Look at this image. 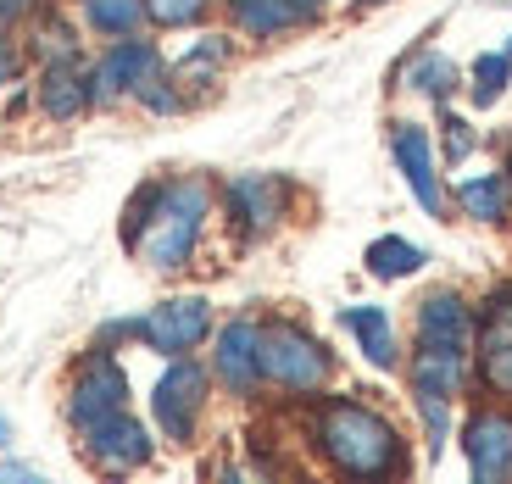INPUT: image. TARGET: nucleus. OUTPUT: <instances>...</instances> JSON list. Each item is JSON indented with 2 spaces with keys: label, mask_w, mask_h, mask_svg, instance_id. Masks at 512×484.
I'll return each mask as SVG.
<instances>
[{
  "label": "nucleus",
  "mask_w": 512,
  "mask_h": 484,
  "mask_svg": "<svg viewBox=\"0 0 512 484\" xmlns=\"http://www.w3.org/2000/svg\"><path fill=\"white\" fill-rule=\"evenodd\" d=\"M390 151H396L401 173H407L412 195L429 217L446 212V195H440V179H435V151H429V134L418 123H390Z\"/></svg>",
  "instance_id": "nucleus-14"
},
{
  "label": "nucleus",
  "mask_w": 512,
  "mask_h": 484,
  "mask_svg": "<svg viewBox=\"0 0 512 484\" xmlns=\"http://www.w3.org/2000/svg\"><path fill=\"white\" fill-rule=\"evenodd\" d=\"M23 12H34V0H0V23H17Z\"/></svg>",
  "instance_id": "nucleus-26"
},
{
  "label": "nucleus",
  "mask_w": 512,
  "mask_h": 484,
  "mask_svg": "<svg viewBox=\"0 0 512 484\" xmlns=\"http://www.w3.org/2000/svg\"><path fill=\"white\" fill-rule=\"evenodd\" d=\"M368 6H373V0H368Z\"/></svg>",
  "instance_id": "nucleus-29"
},
{
  "label": "nucleus",
  "mask_w": 512,
  "mask_h": 484,
  "mask_svg": "<svg viewBox=\"0 0 512 484\" xmlns=\"http://www.w3.org/2000/svg\"><path fill=\"white\" fill-rule=\"evenodd\" d=\"M201 407H206V373L195 368L190 357H167V373L151 390V412H156V423H162V434L173 446H190L195 440Z\"/></svg>",
  "instance_id": "nucleus-5"
},
{
  "label": "nucleus",
  "mask_w": 512,
  "mask_h": 484,
  "mask_svg": "<svg viewBox=\"0 0 512 484\" xmlns=\"http://www.w3.org/2000/svg\"><path fill=\"white\" fill-rule=\"evenodd\" d=\"M284 6H290V12L301 17V23H307V17H318L323 6H329V0H284Z\"/></svg>",
  "instance_id": "nucleus-27"
},
{
  "label": "nucleus",
  "mask_w": 512,
  "mask_h": 484,
  "mask_svg": "<svg viewBox=\"0 0 512 484\" xmlns=\"http://www.w3.org/2000/svg\"><path fill=\"white\" fill-rule=\"evenodd\" d=\"M223 201H229V212H234V229H240L245 240H262V234L284 217L290 184H284L279 173H240V179L223 190Z\"/></svg>",
  "instance_id": "nucleus-11"
},
{
  "label": "nucleus",
  "mask_w": 512,
  "mask_h": 484,
  "mask_svg": "<svg viewBox=\"0 0 512 484\" xmlns=\"http://www.w3.org/2000/svg\"><path fill=\"white\" fill-rule=\"evenodd\" d=\"M457 201H462V212L479 217V223H501V217H507V179H501V173L468 179V184H457Z\"/></svg>",
  "instance_id": "nucleus-19"
},
{
  "label": "nucleus",
  "mask_w": 512,
  "mask_h": 484,
  "mask_svg": "<svg viewBox=\"0 0 512 484\" xmlns=\"http://www.w3.org/2000/svg\"><path fill=\"white\" fill-rule=\"evenodd\" d=\"M0 440H12V423H6V418H0Z\"/></svg>",
  "instance_id": "nucleus-28"
},
{
  "label": "nucleus",
  "mask_w": 512,
  "mask_h": 484,
  "mask_svg": "<svg viewBox=\"0 0 512 484\" xmlns=\"http://www.w3.org/2000/svg\"><path fill=\"white\" fill-rule=\"evenodd\" d=\"M468 151H474V123H462V117L446 112V162H462Z\"/></svg>",
  "instance_id": "nucleus-24"
},
{
  "label": "nucleus",
  "mask_w": 512,
  "mask_h": 484,
  "mask_svg": "<svg viewBox=\"0 0 512 484\" xmlns=\"http://www.w3.org/2000/svg\"><path fill=\"white\" fill-rule=\"evenodd\" d=\"M418 345L423 351H446V357H468L474 345V312L457 290H435L418 301Z\"/></svg>",
  "instance_id": "nucleus-12"
},
{
  "label": "nucleus",
  "mask_w": 512,
  "mask_h": 484,
  "mask_svg": "<svg viewBox=\"0 0 512 484\" xmlns=\"http://www.w3.org/2000/svg\"><path fill=\"white\" fill-rule=\"evenodd\" d=\"M206 334H212V301H206V295H173V301H162L156 312H145V318L112 323V329L101 334V345L145 340L156 357H190Z\"/></svg>",
  "instance_id": "nucleus-3"
},
{
  "label": "nucleus",
  "mask_w": 512,
  "mask_h": 484,
  "mask_svg": "<svg viewBox=\"0 0 512 484\" xmlns=\"http://www.w3.org/2000/svg\"><path fill=\"white\" fill-rule=\"evenodd\" d=\"M128 407V379L123 368L112 362V351H90V362L78 368L73 390H67V418H73V429H84V423L106 418V412Z\"/></svg>",
  "instance_id": "nucleus-10"
},
{
  "label": "nucleus",
  "mask_w": 512,
  "mask_h": 484,
  "mask_svg": "<svg viewBox=\"0 0 512 484\" xmlns=\"http://www.w3.org/2000/svg\"><path fill=\"white\" fill-rule=\"evenodd\" d=\"M256 351H262V379L279 384L284 395H318L334 373V357L323 351V340H312L301 323H268Z\"/></svg>",
  "instance_id": "nucleus-4"
},
{
  "label": "nucleus",
  "mask_w": 512,
  "mask_h": 484,
  "mask_svg": "<svg viewBox=\"0 0 512 484\" xmlns=\"http://www.w3.org/2000/svg\"><path fill=\"white\" fill-rule=\"evenodd\" d=\"M340 323L357 334L362 357H368L379 373H390L401 362L396 357V334H390V312H384V306H346V312H340Z\"/></svg>",
  "instance_id": "nucleus-16"
},
{
  "label": "nucleus",
  "mask_w": 512,
  "mask_h": 484,
  "mask_svg": "<svg viewBox=\"0 0 512 484\" xmlns=\"http://www.w3.org/2000/svg\"><path fill=\"white\" fill-rule=\"evenodd\" d=\"M474 357H479V384L490 395L512 401V284H501L485 301L474 323Z\"/></svg>",
  "instance_id": "nucleus-7"
},
{
  "label": "nucleus",
  "mask_w": 512,
  "mask_h": 484,
  "mask_svg": "<svg viewBox=\"0 0 512 484\" xmlns=\"http://www.w3.org/2000/svg\"><path fill=\"white\" fill-rule=\"evenodd\" d=\"M39 106L56 123H67V117H78L90 106V73H78V56L45 67V78H39Z\"/></svg>",
  "instance_id": "nucleus-15"
},
{
  "label": "nucleus",
  "mask_w": 512,
  "mask_h": 484,
  "mask_svg": "<svg viewBox=\"0 0 512 484\" xmlns=\"http://www.w3.org/2000/svg\"><path fill=\"white\" fill-rule=\"evenodd\" d=\"M17 78V51H12V39H0V84H12Z\"/></svg>",
  "instance_id": "nucleus-25"
},
{
  "label": "nucleus",
  "mask_w": 512,
  "mask_h": 484,
  "mask_svg": "<svg viewBox=\"0 0 512 484\" xmlns=\"http://www.w3.org/2000/svg\"><path fill=\"white\" fill-rule=\"evenodd\" d=\"M156 73H162V62H156L151 39H117L101 56V67L90 73V106H106L117 95H140V84H151Z\"/></svg>",
  "instance_id": "nucleus-8"
},
{
  "label": "nucleus",
  "mask_w": 512,
  "mask_h": 484,
  "mask_svg": "<svg viewBox=\"0 0 512 484\" xmlns=\"http://www.w3.org/2000/svg\"><path fill=\"white\" fill-rule=\"evenodd\" d=\"M206 6H212V0H145V17H151L156 28H190L206 17Z\"/></svg>",
  "instance_id": "nucleus-23"
},
{
  "label": "nucleus",
  "mask_w": 512,
  "mask_h": 484,
  "mask_svg": "<svg viewBox=\"0 0 512 484\" xmlns=\"http://www.w3.org/2000/svg\"><path fill=\"white\" fill-rule=\"evenodd\" d=\"M462 451L479 484H501L512 479V418L501 407H479L462 423Z\"/></svg>",
  "instance_id": "nucleus-9"
},
{
  "label": "nucleus",
  "mask_w": 512,
  "mask_h": 484,
  "mask_svg": "<svg viewBox=\"0 0 512 484\" xmlns=\"http://www.w3.org/2000/svg\"><path fill=\"white\" fill-rule=\"evenodd\" d=\"M84 17H90L95 34L106 39H128L145 23V0H84Z\"/></svg>",
  "instance_id": "nucleus-20"
},
{
  "label": "nucleus",
  "mask_w": 512,
  "mask_h": 484,
  "mask_svg": "<svg viewBox=\"0 0 512 484\" xmlns=\"http://www.w3.org/2000/svg\"><path fill=\"white\" fill-rule=\"evenodd\" d=\"M229 12H234V23H240L251 39H273V34H284V28L301 23L284 0H229Z\"/></svg>",
  "instance_id": "nucleus-18"
},
{
  "label": "nucleus",
  "mask_w": 512,
  "mask_h": 484,
  "mask_svg": "<svg viewBox=\"0 0 512 484\" xmlns=\"http://www.w3.org/2000/svg\"><path fill=\"white\" fill-rule=\"evenodd\" d=\"M256 345H262V323H251V318H234L218 329L212 368H218L229 395H256V384H262V351Z\"/></svg>",
  "instance_id": "nucleus-13"
},
{
  "label": "nucleus",
  "mask_w": 512,
  "mask_h": 484,
  "mask_svg": "<svg viewBox=\"0 0 512 484\" xmlns=\"http://www.w3.org/2000/svg\"><path fill=\"white\" fill-rule=\"evenodd\" d=\"M407 90L429 95V101H446V95L457 90V67H451L446 56H435V51H423L418 62L407 67Z\"/></svg>",
  "instance_id": "nucleus-21"
},
{
  "label": "nucleus",
  "mask_w": 512,
  "mask_h": 484,
  "mask_svg": "<svg viewBox=\"0 0 512 484\" xmlns=\"http://www.w3.org/2000/svg\"><path fill=\"white\" fill-rule=\"evenodd\" d=\"M312 446L346 479H390L407 468V446H401L396 423L362 401H346V395H329L312 407Z\"/></svg>",
  "instance_id": "nucleus-2"
},
{
  "label": "nucleus",
  "mask_w": 512,
  "mask_h": 484,
  "mask_svg": "<svg viewBox=\"0 0 512 484\" xmlns=\"http://www.w3.org/2000/svg\"><path fill=\"white\" fill-rule=\"evenodd\" d=\"M368 273L373 279H407V273H418L423 262H429V251L423 245H412V240H401V234H379V240L368 245Z\"/></svg>",
  "instance_id": "nucleus-17"
},
{
  "label": "nucleus",
  "mask_w": 512,
  "mask_h": 484,
  "mask_svg": "<svg viewBox=\"0 0 512 484\" xmlns=\"http://www.w3.org/2000/svg\"><path fill=\"white\" fill-rule=\"evenodd\" d=\"M78 434H84V457H90L101 473H134V468L151 462V434H145V423L128 407L84 423Z\"/></svg>",
  "instance_id": "nucleus-6"
},
{
  "label": "nucleus",
  "mask_w": 512,
  "mask_h": 484,
  "mask_svg": "<svg viewBox=\"0 0 512 484\" xmlns=\"http://www.w3.org/2000/svg\"><path fill=\"white\" fill-rule=\"evenodd\" d=\"M507 84H512V51H490V56H479V62H474V101L479 106L501 101Z\"/></svg>",
  "instance_id": "nucleus-22"
},
{
  "label": "nucleus",
  "mask_w": 512,
  "mask_h": 484,
  "mask_svg": "<svg viewBox=\"0 0 512 484\" xmlns=\"http://www.w3.org/2000/svg\"><path fill=\"white\" fill-rule=\"evenodd\" d=\"M212 212V190L206 179H162L145 184L123 212V245L140 251L151 268L173 273L195 256V240H201V223Z\"/></svg>",
  "instance_id": "nucleus-1"
}]
</instances>
